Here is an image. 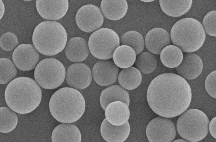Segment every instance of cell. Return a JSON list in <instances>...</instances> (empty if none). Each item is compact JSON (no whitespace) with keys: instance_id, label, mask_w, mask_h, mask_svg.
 I'll return each mask as SVG.
<instances>
[{"instance_id":"obj_1","label":"cell","mask_w":216,"mask_h":142,"mask_svg":"<svg viewBox=\"0 0 216 142\" xmlns=\"http://www.w3.org/2000/svg\"><path fill=\"white\" fill-rule=\"evenodd\" d=\"M192 97L191 89L187 81L180 76L171 73L160 74L153 79L146 95L152 110L168 118L178 116L185 111Z\"/></svg>"},{"instance_id":"obj_2","label":"cell","mask_w":216,"mask_h":142,"mask_svg":"<svg viewBox=\"0 0 216 142\" xmlns=\"http://www.w3.org/2000/svg\"><path fill=\"white\" fill-rule=\"evenodd\" d=\"M42 92L37 83L26 77L16 78L7 85L4 98L8 106L20 114L30 113L35 109L41 101Z\"/></svg>"},{"instance_id":"obj_3","label":"cell","mask_w":216,"mask_h":142,"mask_svg":"<svg viewBox=\"0 0 216 142\" xmlns=\"http://www.w3.org/2000/svg\"><path fill=\"white\" fill-rule=\"evenodd\" d=\"M86 103L82 94L77 89L65 87L59 89L51 96L49 103L51 114L57 121L72 123L84 114Z\"/></svg>"},{"instance_id":"obj_4","label":"cell","mask_w":216,"mask_h":142,"mask_svg":"<svg viewBox=\"0 0 216 142\" xmlns=\"http://www.w3.org/2000/svg\"><path fill=\"white\" fill-rule=\"evenodd\" d=\"M67 36L66 29L60 23L46 21L35 27L32 35L33 46L40 53L47 56L57 54L65 47Z\"/></svg>"},{"instance_id":"obj_5","label":"cell","mask_w":216,"mask_h":142,"mask_svg":"<svg viewBox=\"0 0 216 142\" xmlns=\"http://www.w3.org/2000/svg\"><path fill=\"white\" fill-rule=\"evenodd\" d=\"M170 36L173 45L187 53L199 49L206 37L205 32L201 23L191 17L184 18L176 22L171 28Z\"/></svg>"},{"instance_id":"obj_6","label":"cell","mask_w":216,"mask_h":142,"mask_svg":"<svg viewBox=\"0 0 216 142\" xmlns=\"http://www.w3.org/2000/svg\"><path fill=\"white\" fill-rule=\"evenodd\" d=\"M177 122L180 136L188 141H200L207 136L209 121L207 115L197 109H191L180 115Z\"/></svg>"},{"instance_id":"obj_7","label":"cell","mask_w":216,"mask_h":142,"mask_svg":"<svg viewBox=\"0 0 216 142\" xmlns=\"http://www.w3.org/2000/svg\"><path fill=\"white\" fill-rule=\"evenodd\" d=\"M65 68L58 60L52 58L44 59L36 66L34 71V79L42 88L53 89L59 87L66 77Z\"/></svg>"},{"instance_id":"obj_8","label":"cell","mask_w":216,"mask_h":142,"mask_svg":"<svg viewBox=\"0 0 216 142\" xmlns=\"http://www.w3.org/2000/svg\"><path fill=\"white\" fill-rule=\"evenodd\" d=\"M120 44L118 34L113 30L106 28H101L94 32L88 42L91 53L102 60L111 58L114 50Z\"/></svg>"},{"instance_id":"obj_9","label":"cell","mask_w":216,"mask_h":142,"mask_svg":"<svg viewBox=\"0 0 216 142\" xmlns=\"http://www.w3.org/2000/svg\"><path fill=\"white\" fill-rule=\"evenodd\" d=\"M146 134L150 142H170L175 139L176 130L174 124L169 118L159 117L149 122Z\"/></svg>"},{"instance_id":"obj_10","label":"cell","mask_w":216,"mask_h":142,"mask_svg":"<svg viewBox=\"0 0 216 142\" xmlns=\"http://www.w3.org/2000/svg\"><path fill=\"white\" fill-rule=\"evenodd\" d=\"M75 20L78 27L83 32H91L102 25L104 17L101 9L97 6L88 4L81 7L77 11Z\"/></svg>"},{"instance_id":"obj_11","label":"cell","mask_w":216,"mask_h":142,"mask_svg":"<svg viewBox=\"0 0 216 142\" xmlns=\"http://www.w3.org/2000/svg\"><path fill=\"white\" fill-rule=\"evenodd\" d=\"M12 59L16 67L24 71L33 70L38 64L39 58L38 51L32 45L22 44L14 50Z\"/></svg>"},{"instance_id":"obj_12","label":"cell","mask_w":216,"mask_h":142,"mask_svg":"<svg viewBox=\"0 0 216 142\" xmlns=\"http://www.w3.org/2000/svg\"><path fill=\"white\" fill-rule=\"evenodd\" d=\"M92 73L87 65L81 63H75L68 67L66 75L67 84L77 90H83L90 84L92 79Z\"/></svg>"},{"instance_id":"obj_13","label":"cell","mask_w":216,"mask_h":142,"mask_svg":"<svg viewBox=\"0 0 216 142\" xmlns=\"http://www.w3.org/2000/svg\"><path fill=\"white\" fill-rule=\"evenodd\" d=\"M119 69L113 61L102 60L97 62L92 70V75L95 82L102 86L110 85L116 81Z\"/></svg>"},{"instance_id":"obj_14","label":"cell","mask_w":216,"mask_h":142,"mask_svg":"<svg viewBox=\"0 0 216 142\" xmlns=\"http://www.w3.org/2000/svg\"><path fill=\"white\" fill-rule=\"evenodd\" d=\"M37 11L45 20L56 21L63 17L69 7L68 1L37 0L36 2Z\"/></svg>"},{"instance_id":"obj_15","label":"cell","mask_w":216,"mask_h":142,"mask_svg":"<svg viewBox=\"0 0 216 142\" xmlns=\"http://www.w3.org/2000/svg\"><path fill=\"white\" fill-rule=\"evenodd\" d=\"M203 67L202 61L200 57L191 53L183 56L182 62L176 69L180 76L184 78L192 80L200 75Z\"/></svg>"},{"instance_id":"obj_16","label":"cell","mask_w":216,"mask_h":142,"mask_svg":"<svg viewBox=\"0 0 216 142\" xmlns=\"http://www.w3.org/2000/svg\"><path fill=\"white\" fill-rule=\"evenodd\" d=\"M170 36L164 29L156 27L149 30L145 36L144 43L147 50L154 54H160L162 50L170 45Z\"/></svg>"},{"instance_id":"obj_17","label":"cell","mask_w":216,"mask_h":142,"mask_svg":"<svg viewBox=\"0 0 216 142\" xmlns=\"http://www.w3.org/2000/svg\"><path fill=\"white\" fill-rule=\"evenodd\" d=\"M130 131L128 121L120 126H115L110 124L105 118L100 126L101 136L108 142H124L128 138Z\"/></svg>"},{"instance_id":"obj_18","label":"cell","mask_w":216,"mask_h":142,"mask_svg":"<svg viewBox=\"0 0 216 142\" xmlns=\"http://www.w3.org/2000/svg\"><path fill=\"white\" fill-rule=\"evenodd\" d=\"M65 53L70 61L75 63L81 62L88 56L89 49L86 41L79 37L70 39L65 47Z\"/></svg>"},{"instance_id":"obj_19","label":"cell","mask_w":216,"mask_h":142,"mask_svg":"<svg viewBox=\"0 0 216 142\" xmlns=\"http://www.w3.org/2000/svg\"><path fill=\"white\" fill-rule=\"evenodd\" d=\"M104 111L105 118L109 123L114 125L120 126L125 124L130 117L129 106L121 101L110 103Z\"/></svg>"},{"instance_id":"obj_20","label":"cell","mask_w":216,"mask_h":142,"mask_svg":"<svg viewBox=\"0 0 216 142\" xmlns=\"http://www.w3.org/2000/svg\"><path fill=\"white\" fill-rule=\"evenodd\" d=\"M122 101L129 106L130 98L129 93L125 89L117 85H112L106 88L101 92L100 97L101 106L104 111L110 103Z\"/></svg>"},{"instance_id":"obj_21","label":"cell","mask_w":216,"mask_h":142,"mask_svg":"<svg viewBox=\"0 0 216 142\" xmlns=\"http://www.w3.org/2000/svg\"><path fill=\"white\" fill-rule=\"evenodd\" d=\"M52 142H80L81 135L79 129L71 123L60 124L53 130L51 136Z\"/></svg>"},{"instance_id":"obj_22","label":"cell","mask_w":216,"mask_h":142,"mask_svg":"<svg viewBox=\"0 0 216 142\" xmlns=\"http://www.w3.org/2000/svg\"><path fill=\"white\" fill-rule=\"evenodd\" d=\"M100 8L103 15L106 18L117 21L125 15L128 10V5L125 0H102Z\"/></svg>"},{"instance_id":"obj_23","label":"cell","mask_w":216,"mask_h":142,"mask_svg":"<svg viewBox=\"0 0 216 142\" xmlns=\"http://www.w3.org/2000/svg\"><path fill=\"white\" fill-rule=\"evenodd\" d=\"M192 3L191 0L159 1L162 11L166 15L173 17H180L187 13Z\"/></svg>"},{"instance_id":"obj_24","label":"cell","mask_w":216,"mask_h":142,"mask_svg":"<svg viewBox=\"0 0 216 142\" xmlns=\"http://www.w3.org/2000/svg\"><path fill=\"white\" fill-rule=\"evenodd\" d=\"M118 78L121 87L125 89L133 90L140 85L142 76L141 72L137 68L131 66L121 70Z\"/></svg>"},{"instance_id":"obj_25","label":"cell","mask_w":216,"mask_h":142,"mask_svg":"<svg viewBox=\"0 0 216 142\" xmlns=\"http://www.w3.org/2000/svg\"><path fill=\"white\" fill-rule=\"evenodd\" d=\"M136 56L135 52L132 48L126 45H122L115 49L112 58L114 62L118 67L125 69L134 64Z\"/></svg>"},{"instance_id":"obj_26","label":"cell","mask_w":216,"mask_h":142,"mask_svg":"<svg viewBox=\"0 0 216 142\" xmlns=\"http://www.w3.org/2000/svg\"><path fill=\"white\" fill-rule=\"evenodd\" d=\"M160 54L162 63L166 67L171 68L178 66L182 62L184 56L181 50L173 45L164 47Z\"/></svg>"},{"instance_id":"obj_27","label":"cell","mask_w":216,"mask_h":142,"mask_svg":"<svg viewBox=\"0 0 216 142\" xmlns=\"http://www.w3.org/2000/svg\"><path fill=\"white\" fill-rule=\"evenodd\" d=\"M121 45L129 46L132 48L137 55L143 51L144 47V41L142 35L135 30H130L124 33L120 39Z\"/></svg>"},{"instance_id":"obj_28","label":"cell","mask_w":216,"mask_h":142,"mask_svg":"<svg viewBox=\"0 0 216 142\" xmlns=\"http://www.w3.org/2000/svg\"><path fill=\"white\" fill-rule=\"evenodd\" d=\"M136 57L135 66L143 74H148L153 72L157 65V60L155 56L148 52H141Z\"/></svg>"},{"instance_id":"obj_29","label":"cell","mask_w":216,"mask_h":142,"mask_svg":"<svg viewBox=\"0 0 216 142\" xmlns=\"http://www.w3.org/2000/svg\"><path fill=\"white\" fill-rule=\"evenodd\" d=\"M0 116L1 132L8 133L15 129L17 125L18 120L17 116L14 111L7 107H1Z\"/></svg>"},{"instance_id":"obj_30","label":"cell","mask_w":216,"mask_h":142,"mask_svg":"<svg viewBox=\"0 0 216 142\" xmlns=\"http://www.w3.org/2000/svg\"><path fill=\"white\" fill-rule=\"evenodd\" d=\"M1 84L10 82L16 76L17 70L15 66L10 60L5 58L0 59Z\"/></svg>"},{"instance_id":"obj_31","label":"cell","mask_w":216,"mask_h":142,"mask_svg":"<svg viewBox=\"0 0 216 142\" xmlns=\"http://www.w3.org/2000/svg\"><path fill=\"white\" fill-rule=\"evenodd\" d=\"M216 11L208 13L204 17L202 26L205 32L209 35L216 36Z\"/></svg>"},{"instance_id":"obj_32","label":"cell","mask_w":216,"mask_h":142,"mask_svg":"<svg viewBox=\"0 0 216 142\" xmlns=\"http://www.w3.org/2000/svg\"><path fill=\"white\" fill-rule=\"evenodd\" d=\"M18 40L16 36L11 32L3 34L0 38V46L3 50L8 51L13 50L17 45Z\"/></svg>"},{"instance_id":"obj_33","label":"cell","mask_w":216,"mask_h":142,"mask_svg":"<svg viewBox=\"0 0 216 142\" xmlns=\"http://www.w3.org/2000/svg\"><path fill=\"white\" fill-rule=\"evenodd\" d=\"M216 71L209 73L207 77L205 82V88L207 93L211 96L216 98Z\"/></svg>"},{"instance_id":"obj_34","label":"cell","mask_w":216,"mask_h":142,"mask_svg":"<svg viewBox=\"0 0 216 142\" xmlns=\"http://www.w3.org/2000/svg\"><path fill=\"white\" fill-rule=\"evenodd\" d=\"M216 117L213 118L211 120L208 125V129L211 136L216 139Z\"/></svg>"},{"instance_id":"obj_35","label":"cell","mask_w":216,"mask_h":142,"mask_svg":"<svg viewBox=\"0 0 216 142\" xmlns=\"http://www.w3.org/2000/svg\"><path fill=\"white\" fill-rule=\"evenodd\" d=\"M0 19L3 16L4 12H5V7L4 4L2 0H0Z\"/></svg>"},{"instance_id":"obj_36","label":"cell","mask_w":216,"mask_h":142,"mask_svg":"<svg viewBox=\"0 0 216 142\" xmlns=\"http://www.w3.org/2000/svg\"><path fill=\"white\" fill-rule=\"evenodd\" d=\"M173 142H186L188 141L186 140L185 139H176V140H173Z\"/></svg>"},{"instance_id":"obj_37","label":"cell","mask_w":216,"mask_h":142,"mask_svg":"<svg viewBox=\"0 0 216 142\" xmlns=\"http://www.w3.org/2000/svg\"><path fill=\"white\" fill-rule=\"evenodd\" d=\"M141 1L145 2H149L154 1V0H141Z\"/></svg>"},{"instance_id":"obj_38","label":"cell","mask_w":216,"mask_h":142,"mask_svg":"<svg viewBox=\"0 0 216 142\" xmlns=\"http://www.w3.org/2000/svg\"><path fill=\"white\" fill-rule=\"evenodd\" d=\"M23 1H26V2H29V1H32V0H23Z\"/></svg>"}]
</instances>
